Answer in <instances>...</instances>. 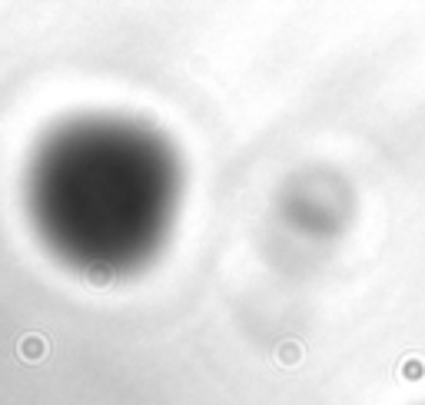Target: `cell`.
Listing matches in <instances>:
<instances>
[{"label": "cell", "mask_w": 425, "mask_h": 405, "mask_svg": "<svg viewBox=\"0 0 425 405\" xmlns=\"http://www.w3.org/2000/svg\"><path fill=\"white\" fill-rule=\"evenodd\" d=\"M87 276H90V280H93V282H100V280H106V276H110V272H106V270H90Z\"/></svg>", "instance_id": "3957f363"}, {"label": "cell", "mask_w": 425, "mask_h": 405, "mask_svg": "<svg viewBox=\"0 0 425 405\" xmlns=\"http://www.w3.org/2000/svg\"><path fill=\"white\" fill-rule=\"evenodd\" d=\"M43 352H47V342H43V336H24V339H20V356L27 359V362H40V359H43Z\"/></svg>", "instance_id": "6da1fadb"}, {"label": "cell", "mask_w": 425, "mask_h": 405, "mask_svg": "<svg viewBox=\"0 0 425 405\" xmlns=\"http://www.w3.org/2000/svg\"><path fill=\"white\" fill-rule=\"evenodd\" d=\"M276 359H280L282 366H299L302 346L299 342H292V339H286V342H280V349H276Z\"/></svg>", "instance_id": "7a4b0ae2"}]
</instances>
